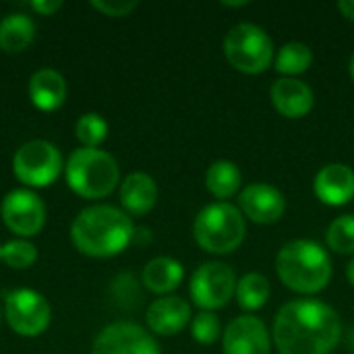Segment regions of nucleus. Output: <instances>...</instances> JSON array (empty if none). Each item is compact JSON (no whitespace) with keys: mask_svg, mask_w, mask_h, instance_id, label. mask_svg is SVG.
<instances>
[{"mask_svg":"<svg viewBox=\"0 0 354 354\" xmlns=\"http://www.w3.org/2000/svg\"><path fill=\"white\" fill-rule=\"evenodd\" d=\"M313 191L330 207L346 205L354 197V170L346 164L324 166L313 180Z\"/></svg>","mask_w":354,"mask_h":354,"instance_id":"nucleus-14","label":"nucleus"},{"mask_svg":"<svg viewBox=\"0 0 354 354\" xmlns=\"http://www.w3.org/2000/svg\"><path fill=\"white\" fill-rule=\"evenodd\" d=\"M245 232H247V224L243 212L226 201L205 205L197 214L193 224V234L197 245L203 251L216 255L236 251L245 241Z\"/></svg>","mask_w":354,"mask_h":354,"instance_id":"nucleus-5","label":"nucleus"},{"mask_svg":"<svg viewBox=\"0 0 354 354\" xmlns=\"http://www.w3.org/2000/svg\"><path fill=\"white\" fill-rule=\"evenodd\" d=\"M0 259L12 268V270H27L35 263L37 259V249L29 243V241H23V239H17V241H8L6 245H2V253H0Z\"/></svg>","mask_w":354,"mask_h":354,"instance_id":"nucleus-26","label":"nucleus"},{"mask_svg":"<svg viewBox=\"0 0 354 354\" xmlns=\"http://www.w3.org/2000/svg\"><path fill=\"white\" fill-rule=\"evenodd\" d=\"M31 8L39 15H54L56 10L62 8V2H58V0H35V2H31Z\"/></svg>","mask_w":354,"mask_h":354,"instance_id":"nucleus-30","label":"nucleus"},{"mask_svg":"<svg viewBox=\"0 0 354 354\" xmlns=\"http://www.w3.org/2000/svg\"><path fill=\"white\" fill-rule=\"evenodd\" d=\"M191 299L201 311H216L230 303L236 292V278L232 268L222 261H207L197 268L191 278Z\"/></svg>","mask_w":354,"mask_h":354,"instance_id":"nucleus-8","label":"nucleus"},{"mask_svg":"<svg viewBox=\"0 0 354 354\" xmlns=\"http://www.w3.org/2000/svg\"><path fill=\"white\" fill-rule=\"evenodd\" d=\"M158 201V185L145 172H133L122 180L120 203L131 216H145Z\"/></svg>","mask_w":354,"mask_h":354,"instance_id":"nucleus-18","label":"nucleus"},{"mask_svg":"<svg viewBox=\"0 0 354 354\" xmlns=\"http://www.w3.org/2000/svg\"><path fill=\"white\" fill-rule=\"evenodd\" d=\"M147 326L158 336H174L193 322L191 307L180 297H162L147 309Z\"/></svg>","mask_w":354,"mask_h":354,"instance_id":"nucleus-15","label":"nucleus"},{"mask_svg":"<svg viewBox=\"0 0 354 354\" xmlns=\"http://www.w3.org/2000/svg\"><path fill=\"white\" fill-rule=\"evenodd\" d=\"M29 97L41 112L58 110L66 100V81L54 68H41L29 79Z\"/></svg>","mask_w":354,"mask_h":354,"instance_id":"nucleus-17","label":"nucleus"},{"mask_svg":"<svg viewBox=\"0 0 354 354\" xmlns=\"http://www.w3.org/2000/svg\"><path fill=\"white\" fill-rule=\"evenodd\" d=\"M66 183L83 199H102L108 197L118 180L120 170L116 160L102 149H75L66 162Z\"/></svg>","mask_w":354,"mask_h":354,"instance_id":"nucleus-4","label":"nucleus"},{"mask_svg":"<svg viewBox=\"0 0 354 354\" xmlns=\"http://www.w3.org/2000/svg\"><path fill=\"white\" fill-rule=\"evenodd\" d=\"M348 71H351V77H353V81H354V54L351 56V64H348Z\"/></svg>","mask_w":354,"mask_h":354,"instance_id":"nucleus-34","label":"nucleus"},{"mask_svg":"<svg viewBox=\"0 0 354 354\" xmlns=\"http://www.w3.org/2000/svg\"><path fill=\"white\" fill-rule=\"evenodd\" d=\"M0 253H2V247H0Z\"/></svg>","mask_w":354,"mask_h":354,"instance_id":"nucleus-36","label":"nucleus"},{"mask_svg":"<svg viewBox=\"0 0 354 354\" xmlns=\"http://www.w3.org/2000/svg\"><path fill=\"white\" fill-rule=\"evenodd\" d=\"M270 292H272L270 280L263 274L251 272V274H245L236 282L234 297H236L241 309H245V311H257V309H261L268 303Z\"/></svg>","mask_w":354,"mask_h":354,"instance_id":"nucleus-22","label":"nucleus"},{"mask_svg":"<svg viewBox=\"0 0 354 354\" xmlns=\"http://www.w3.org/2000/svg\"><path fill=\"white\" fill-rule=\"evenodd\" d=\"M226 60L245 75L268 71L274 58L272 37L255 23H239L224 37Z\"/></svg>","mask_w":354,"mask_h":354,"instance_id":"nucleus-6","label":"nucleus"},{"mask_svg":"<svg viewBox=\"0 0 354 354\" xmlns=\"http://www.w3.org/2000/svg\"><path fill=\"white\" fill-rule=\"evenodd\" d=\"M346 276H348V282L354 286V257L351 259V263H348V268H346Z\"/></svg>","mask_w":354,"mask_h":354,"instance_id":"nucleus-32","label":"nucleus"},{"mask_svg":"<svg viewBox=\"0 0 354 354\" xmlns=\"http://www.w3.org/2000/svg\"><path fill=\"white\" fill-rule=\"evenodd\" d=\"M183 278H185V270L176 259L156 257L145 266L141 282L147 290H151L156 295H168L180 286Z\"/></svg>","mask_w":354,"mask_h":354,"instance_id":"nucleus-19","label":"nucleus"},{"mask_svg":"<svg viewBox=\"0 0 354 354\" xmlns=\"http://www.w3.org/2000/svg\"><path fill=\"white\" fill-rule=\"evenodd\" d=\"M340 338L338 313L315 299L286 303L274 322V344L280 354H330Z\"/></svg>","mask_w":354,"mask_h":354,"instance_id":"nucleus-1","label":"nucleus"},{"mask_svg":"<svg viewBox=\"0 0 354 354\" xmlns=\"http://www.w3.org/2000/svg\"><path fill=\"white\" fill-rule=\"evenodd\" d=\"M241 185H243V174L239 166L230 160H218L205 172V187L220 201L234 197Z\"/></svg>","mask_w":354,"mask_h":354,"instance_id":"nucleus-21","label":"nucleus"},{"mask_svg":"<svg viewBox=\"0 0 354 354\" xmlns=\"http://www.w3.org/2000/svg\"><path fill=\"white\" fill-rule=\"evenodd\" d=\"M249 2H222V6H232V8H241V6H247Z\"/></svg>","mask_w":354,"mask_h":354,"instance_id":"nucleus-33","label":"nucleus"},{"mask_svg":"<svg viewBox=\"0 0 354 354\" xmlns=\"http://www.w3.org/2000/svg\"><path fill=\"white\" fill-rule=\"evenodd\" d=\"M91 6L95 10L104 12L106 17H127L139 6V2H135V0H93Z\"/></svg>","mask_w":354,"mask_h":354,"instance_id":"nucleus-29","label":"nucleus"},{"mask_svg":"<svg viewBox=\"0 0 354 354\" xmlns=\"http://www.w3.org/2000/svg\"><path fill=\"white\" fill-rule=\"evenodd\" d=\"M338 10H340L348 21H354V0H340V2H338Z\"/></svg>","mask_w":354,"mask_h":354,"instance_id":"nucleus-31","label":"nucleus"},{"mask_svg":"<svg viewBox=\"0 0 354 354\" xmlns=\"http://www.w3.org/2000/svg\"><path fill=\"white\" fill-rule=\"evenodd\" d=\"M276 272L286 288L299 295H317L332 278V259L313 241H290L276 257Z\"/></svg>","mask_w":354,"mask_h":354,"instance_id":"nucleus-3","label":"nucleus"},{"mask_svg":"<svg viewBox=\"0 0 354 354\" xmlns=\"http://www.w3.org/2000/svg\"><path fill=\"white\" fill-rule=\"evenodd\" d=\"M75 135L85 147L97 149L108 137V122L95 112L83 114L75 124Z\"/></svg>","mask_w":354,"mask_h":354,"instance_id":"nucleus-25","label":"nucleus"},{"mask_svg":"<svg viewBox=\"0 0 354 354\" xmlns=\"http://www.w3.org/2000/svg\"><path fill=\"white\" fill-rule=\"evenodd\" d=\"M328 247L340 255H354V214L336 218L326 234Z\"/></svg>","mask_w":354,"mask_h":354,"instance_id":"nucleus-24","label":"nucleus"},{"mask_svg":"<svg viewBox=\"0 0 354 354\" xmlns=\"http://www.w3.org/2000/svg\"><path fill=\"white\" fill-rule=\"evenodd\" d=\"M191 334L199 344H214L222 336L220 319L212 311H201L191 322Z\"/></svg>","mask_w":354,"mask_h":354,"instance_id":"nucleus-27","label":"nucleus"},{"mask_svg":"<svg viewBox=\"0 0 354 354\" xmlns=\"http://www.w3.org/2000/svg\"><path fill=\"white\" fill-rule=\"evenodd\" d=\"M239 203H241V212L251 222L263 226L276 224L286 212L284 195L268 183H253L247 189H243Z\"/></svg>","mask_w":354,"mask_h":354,"instance_id":"nucleus-13","label":"nucleus"},{"mask_svg":"<svg viewBox=\"0 0 354 354\" xmlns=\"http://www.w3.org/2000/svg\"><path fill=\"white\" fill-rule=\"evenodd\" d=\"M222 346L224 354H270L272 338L259 317L241 315L224 330Z\"/></svg>","mask_w":354,"mask_h":354,"instance_id":"nucleus-12","label":"nucleus"},{"mask_svg":"<svg viewBox=\"0 0 354 354\" xmlns=\"http://www.w3.org/2000/svg\"><path fill=\"white\" fill-rule=\"evenodd\" d=\"M2 220L19 236H35L46 224V205L29 189H15L2 199Z\"/></svg>","mask_w":354,"mask_h":354,"instance_id":"nucleus-10","label":"nucleus"},{"mask_svg":"<svg viewBox=\"0 0 354 354\" xmlns=\"http://www.w3.org/2000/svg\"><path fill=\"white\" fill-rule=\"evenodd\" d=\"M35 37V23L23 15L12 12L0 21V50L8 54L23 52Z\"/></svg>","mask_w":354,"mask_h":354,"instance_id":"nucleus-20","label":"nucleus"},{"mask_svg":"<svg viewBox=\"0 0 354 354\" xmlns=\"http://www.w3.org/2000/svg\"><path fill=\"white\" fill-rule=\"evenodd\" d=\"M4 317L12 332L25 338H33L48 330L52 319V309L39 292L29 288H19L6 297Z\"/></svg>","mask_w":354,"mask_h":354,"instance_id":"nucleus-9","label":"nucleus"},{"mask_svg":"<svg viewBox=\"0 0 354 354\" xmlns=\"http://www.w3.org/2000/svg\"><path fill=\"white\" fill-rule=\"evenodd\" d=\"M0 319H2V307H0Z\"/></svg>","mask_w":354,"mask_h":354,"instance_id":"nucleus-35","label":"nucleus"},{"mask_svg":"<svg viewBox=\"0 0 354 354\" xmlns=\"http://www.w3.org/2000/svg\"><path fill=\"white\" fill-rule=\"evenodd\" d=\"M112 292L114 299L122 305V307H135L137 303H141V292H139V284L135 280V276L131 274H122L114 280L112 284Z\"/></svg>","mask_w":354,"mask_h":354,"instance_id":"nucleus-28","label":"nucleus"},{"mask_svg":"<svg viewBox=\"0 0 354 354\" xmlns=\"http://www.w3.org/2000/svg\"><path fill=\"white\" fill-rule=\"evenodd\" d=\"M313 62V52L307 44L301 41H288L280 48L276 56V71L284 77H295L305 73Z\"/></svg>","mask_w":354,"mask_h":354,"instance_id":"nucleus-23","label":"nucleus"},{"mask_svg":"<svg viewBox=\"0 0 354 354\" xmlns=\"http://www.w3.org/2000/svg\"><path fill=\"white\" fill-rule=\"evenodd\" d=\"M272 104L286 118H303L313 110L315 97L307 83L295 77H282L272 85Z\"/></svg>","mask_w":354,"mask_h":354,"instance_id":"nucleus-16","label":"nucleus"},{"mask_svg":"<svg viewBox=\"0 0 354 354\" xmlns=\"http://www.w3.org/2000/svg\"><path fill=\"white\" fill-rule=\"evenodd\" d=\"M91 354H160V346L141 326L118 322L97 334Z\"/></svg>","mask_w":354,"mask_h":354,"instance_id":"nucleus-11","label":"nucleus"},{"mask_svg":"<svg viewBox=\"0 0 354 354\" xmlns=\"http://www.w3.org/2000/svg\"><path fill=\"white\" fill-rule=\"evenodd\" d=\"M135 236L131 216L112 205H93L83 209L73 226V245L89 257H114L122 253Z\"/></svg>","mask_w":354,"mask_h":354,"instance_id":"nucleus-2","label":"nucleus"},{"mask_svg":"<svg viewBox=\"0 0 354 354\" xmlns=\"http://www.w3.org/2000/svg\"><path fill=\"white\" fill-rule=\"evenodd\" d=\"M62 156L56 145L35 139L21 145L12 158V172L15 176L33 189L50 187L62 174Z\"/></svg>","mask_w":354,"mask_h":354,"instance_id":"nucleus-7","label":"nucleus"}]
</instances>
